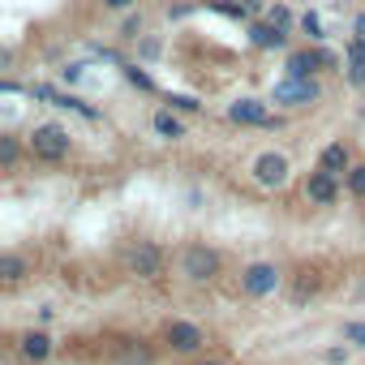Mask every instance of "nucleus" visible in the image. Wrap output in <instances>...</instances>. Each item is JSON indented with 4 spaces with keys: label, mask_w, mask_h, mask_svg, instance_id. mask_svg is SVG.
Returning a JSON list of instances; mask_svg holds the SVG:
<instances>
[{
    "label": "nucleus",
    "mask_w": 365,
    "mask_h": 365,
    "mask_svg": "<svg viewBox=\"0 0 365 365\" xmlns=\"http://www.w3.org/2000/svg\"><path fill=\"white\" fill-rule=\"evenodd\" d=\"M348 185H352V194L365 198V168H352V172H348Z\"/></svg>",
    "instance_id": "obj_20"
},
{
    "label": "nucleus",
    "mask_w": 365,
    "mask_h": 365,
    "mask_svg": "<svg viewBox=\"0 0 365 365\" xmlns=\"http://www.w3.org/2000/svg\"><path fill=\"white\" fill-rule=\"evenodd\" d=\"M202 365H228V361H202Z\"/></svg>",
    "instance_id": "obj_26"
},
{
    "label": "nucleus",
    "mask_w": 365,
    "mask_h": 365,
    "mask_svg": "<svg viewBox=\"0 0 365 365\" xmlns=\"http://www.w3.org/2000/svg\"><path fill=\"white\" fill-rule=\"evenodd\" d=\"M155 133L159 138H185V125L172 116V108H163V112H155Z\"/></svg>",
    "instance_id": "obj_13"
},
{
    "label": "nucleus",
    "mask_w": 365,
    "mask_h": 365,
    "mask_svg": "<svg viewBox=\"0 0 365 365\" xmlns=\"http://www.w3.org/2000/svg\"><path fill=\"white\" fill-rule=\"evenodd\" d=\"M301 31H305V35H318V18H314V14H305V18H301Z\"/></svg>",
    "instance_id": "obj_23"
},
{
    "label": "nucleus",
    "mask_w": 365,
    "mask_h": 365,
    "mask_svg": "<svg viewBox=\"0 0 365 365\" xmlns=\"http://www.w3.org/2000/svg\"><path fill=\"white\" fill-rule=\"evenodd\" d=\"M288 22H292V14H288L284 5H275V9H271V26H279V31H288Z\"/></svg>",
    "instance_id": "obj_21"
},
{
    "label": "nucleus",
    "mask_w": 365,
    "mask_h": 365,
    "mask_svg": "<svg viewBox=\"0 0 365 365\" xmlns=\"http://www.w3.org/2000/svg\"><path fill=\"white\" fill-rule=\"evenodd\" d=\"M318 99V82L314 78H284L275 82V103H314Z\"/></svg>",
    "instance_id": "obj_4"
},
{
    "label": "nucleus",
    "mask_w": 365,
    "mask_h": 365,
    "mask_svg": "<svg viewBox=\"0 0 365 365\" xmlns=\"http://www.w3.org/2000/svg\"><path fill=\"white\" fill-rule=\"evenodd\" d=\"M318 65H331L327 52H292L288 56V78H309Z\"/></svg>",
    "instance_id": "obj_9"
},
{
    "label": "nucleus",
    "mask_w": 365,
    "mask_h": 365,
    "mask_svg": "<svg viewBox=\"0 0 365 365\" xmlns=\"http://www.w3.org/2000/svg\"><path fill=\"white\" fill-rule=\"evenodd\" d=\"M305 194H309L314 202H335V176L314 172V176H309V185H305Z\"/></svg>",
    "instance_id": "obj_10"
},
{
    "label": "nucleus",
    "mask_w": 365,
    "mask_h": 365,
    "mask_svg": "<svg viewBox=\"0 0 365 365\" xmlns=\"http://www.w3.org/2000/svg\"><path fill=\"white\" fill-rule=\"evenodd\" d=\"M344 168H348V150H344L339 142L327 146V150H322V172H327V176H339Z\"/></svg>",
    "instance_id": "obj_15"
},
{
    "label": "nucleus",
    "mask_w": 365,
    "mask_h": 365,
    "mask_svg": "<svg viewBox=\"0 0 365 365\" xmlns=\"http://www.w3.org/2000/svg\"><path fill=\"white\" fill-rule=\"evenodd\" d=\"M228 116H232L237 125H275V120L267 116V108H262L258 99H237V103L228 108Z\"/></svg>",
    "instance_id": "obj_8"
},
{
    "label": "nucleus",
    "mask_w": 365,
    "mask_h": 365,
    "mask_svg": "<svg viewBox=\"0 0 365 365\" xmlns=\"http://www.w3.org/2000/svg\"><path fill=\"white\" fill-rule=\"evenodd\" d=\"M103 5H112V9H129L133 0H103Z\"/></svg>",
    "instance_id": "obj_25"
},
{
    "label": "nucleus",
    "mask_w": 365,
    "mask_h": 365,
    "mask_svg": "<svg viewBox=\"0 0 365 365\" xmlns=\"http://www.w3.org/2000/svg\"><path fill=\"white\" fill-rule=\"evenodd\" d=\"M14 163H18V142L0 138V168H14Z\"/></svg>",
    "instance_id": "obj_17"
},
{
    "label": "nucleus",
    "mask_w": 365,
    "mask_h": 365,
    "mask_svg": "<svg viewBox=\"0 0 365 365\" xmlns=\"http://www.w3.org/2000/svg\"><path fill=\"white\" fill-rule=\"evenodd\" d=\"M348 78H352L356 86L365 82V43H361V39L348 43Z\"/></svg>",
    "instance_id": "obj_12"
},
{
    "label": "nucleus",
    "mask_w": 365,
    "mask_h": 365,
    "mask_svg": "<svg viewBox=\"0 0 365 365\" xmlns=\"http://www.w3.org/2000/svg\"><path fill=\"white\" fill-rule=\"evenodd\" d=\"M31 150H35L39 159H65V155H69V129H61V125H39V129L31 133Z\"/></svg>",
    "instance_id": "obj_2"
},
{
    "label": "nucleus",
    "mask_w": 365,
    "mask_h": 365,
    "mask_svg": "<svg viewBox=\"0 0 365 365\" xmlns=\"http://www.w3.org/2000/svg\"><path fill=\"white\" fill-rule=\"evenodd\" d=\"M352 31H356V39H361V43H365V14H361V18H356V26H352Z\"/></svg>",
    "instance_id": "obj_24"
},
{
    "label": "nucleus",
    "mask_w": 365,
    "mask_h": 365,
    "mask_svg": "<svg viewBox=\"0 0 365 365\" xmlns=\"http://www.w3.org/2000/svg\"><path fill=\"white\" fill-rule=\"evenodd\" d=\"M250 35H254V43H258V48H284V31H279V26H271V22H258Z\"/></svg>",
    "instance_id": "obj_14"
},
{
    "label": "nucleus",
    "mask_w": 365,
    "mask_h": 365,
    "mask_svg": "<svg viewBox=\"0 0 365 365\" xmlns=\"http://www.w3.org/2000/svg\"><path fill=\"white\" fill-rule=\"evenodd\" d=\"M125 267H129L138 279H159V271H163V254H159V245L142 241V245H133V250L125 254Z\"/></svg>",
    "instance_id": "obj_3"
},
{
    "label": "nucleus",
    "mask_w": 365,
    "mask_h": 365,
    "mask_svg": "<svg viewBox=\"0 0 365 365\" xmlns=\"http://www.w3.org/2000/svg\"><path fill=\"white\" fill-rule=\"evenodd\" d=\"M168 103H172V108H185V112L198 108V99H190V95H168Z\"/></svg>",
    "instance_id": "obj_22"
},
{
    "label": "nucleus",
    "mask_w": 365,
    "mask_h": 365,
    "mask_svg": "<svg viewBox=\"0 0 365 365\" xmlns=\"http://www.w3.org/2000/svg\"><path fill=\"white\" fill-rule=\"evenodd\" d=\"M48 352H52V339H48L43 331H26V335H22V356H26V361H43Z\"/></svg>",
    "instance_id": "obj_11"
},
{
    "label": "nucleus",
    "mask_w": 365,
    "mask_h": 365,
    "mask_svg": "<svg viewBox=\"0 0 365 365\" xmlns=\"http://www.w3.org/2000/svg\"><path fill=\"white\" fill-rule=\"evenodd\" d=\"M125 78H129L133 86H142V91H155V82H150V73H142L138 65H129V69H125Z\"/></svg>",
    "instance_id": "obj_18"
},
{
    "label": "nucleus",
    "mask_w": 365,
    "mask_h": 365,
    "mask_svg": "<svg viewBox=\"0 0 365 365\" xmlns=\"http://www.w3.org/2000/svg\"><path fill=\"white\" fill-rule=\"evenodd\" d=\"M344 339H348V344H361V348H365V322H348V327H344Z\"/></svg>",
    "instance_id": "obj_19"
},
{
    "label": "nucleus",
    "mask_w": 365,
    "mask_h": 365,
    "mask_svg": "<svg viewBox=\"0 0 365 365\" xmlns=\"http://www.w3.org/2000/svg\"><path fill=\"white\" fill-rule=\"evenodd\" d=\"M215 271H220V254H215V250H207V245H185V254H180V275H185V279L202 284V279H211Z\"/></svg>",
    "instance_id": "obj_1"
},
{
    "label": "nucleus",
    "mask_w": 365,
    "mask_h": 365,
    "mask_svg": "<svg viewBox=\"0 0 365 365\" xmlns=\"http://www.w3.org/2000/svg\"><path fill=\"white\" fill-rule=\"evenodd\" d=\"M275 284H279V271H275L271 262H254V267H245V275H241V288H245L250 297H267V292H275Z\"/></svg>",
    "instance_id": "obj_5"
},
{
    "label": "nucleus",
    "mask_w": 365,
    "mask_h": 365,
    "mask_svg": "<svg viewBox=\"0 0 365 365\" xmlns=\"http://www.w3.org/2000/svg\"><path fill=\"white\" fill-rule=\"evenodd\" d=\"M254 176H258V185L275 190V185H284V180H288V159L284 155H262L254 163Z\"/></svg>",
    "instance_id": "obj_6"
},
{
    "label": "nucleus",
    "mask_w": 365,
    "mask_h": 365,
    "mask_svg": "<svg viewBox=\"0 0 365 365\" xmlns=\"http://www.w3.org/2000/svg\"><path fill=\"white\" fill-rule=\"evenodd\" d=\"M168 344L176 352H198L202 348V331L194 322H168Z\"/></svg>",
    "instance_id": "obj_7"
},
{
    "label": "nucleus",
    "mask_w": 365,
    "mask_h": 365,
    "mask_svg": "<svg viewBox=\"0 0 365 365\" xmlns=\"http://www.w3.org/2000/svg\"><path fill=\"white\" fill-rule=\"evenodd\" d=\"M26 275V262L18 258V254H5V258H0V279H5V284H18Z\"/></svg>",
    "instance_id": "obj_16"
}]
</instances>
